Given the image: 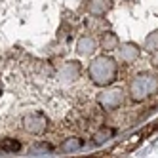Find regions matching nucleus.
Here are the masks:
<instances>
[{
	"mask_svg": "<svg viewBox=\"0 0 158 158\" xmlns=\"http://www.w3.org/2000/svg\"><path fill=\"white\" fill-rule=\"evenodd\" d=\"M44 151H50V147L46 143H38V145H35V147H31V149H29V154H40Z\"/></svg>",
	"mask_w": 158,
	"mask_h": 158,
	"instance_id": "nucleus-7",
	"label": "nucleus"
},
{
	"mask_svg": "<svg viewBox=\"0 0 158 158\" xmlns=\"http://www.w3.org/2000/svg\"><path fill=\"white\" fill-rule=\"evenodd\" d=\"M154 88H156V80L152 76H141V78H137V80L133 82L131 92H133L135 99H145L149 94L154 92Z\"/></svg>",
	"mask_w": 158,
	"mask_h": 158,
	"instance_id": "nucleus-2",
	"label": "nucleus"
},
{
	"mask_svg": "<svg viewBox=\"0 0 158 158\" xmlns=\"http://www.w3.org/2000/svg\"><path fill=\"white\" fill-rule=\"evenodd\" d=\"M95 50V42L92 38H82L80 42H78V52L80 53H89Z\"/></svg>",
	"mask_w": 158,
	"mask_h": 158,
	"instance_id": "nucleus-5",
	"label": "nucleus"
},
{
	"mask_svg": "<svg viewBox=\"0 0 158 158\" xmlns=\"http://www.w3.org/2000/svg\"><path fill=\"white\" fill-rule=\"evenodd\" d=\"M19 149H21V143L12 139V137H8L0 143V151H4V152H17Z\"/></svg>",
	"mask_w": 158,
	"mask_h": 158,
	"instance_id": "nucleus-4",
	"label": "nucleus"
},
{
	"mask_svg": "<svg viewBox=\"0 0 158 158\" xmlns=\"http://www.w3.org/2000/svg\"><path fill=\"white\" fill-rule=\"evenodd\" d=\"M23 126H25V130L29 133L38 135V133H42L44 130H46V118H44L42 112H31V114L25 116Z\"/></svg>",
	"mask_w": 158,
	"mask_h": 158,
	"instance_id": "nucleus-3",
	"label": "nucleus"
},
{
	"mask_svg": "<svg viewBox=\"0 0 158 158\" xmlns=\"http://www.w3.org/2000/svg\"><path fill=\"white\" fill-rule=\"evenodd\" d=\"M120 103V92H109V95L103 99V105L107 107H116Z\"/></svg>",
	"mask_w": 158,
	"mask_h": 158,
	"instance_id": "nucleus-6",
	"label": "nucleus"
},
{
	"mask_svg": "<svg viewBox=\"0 0 158 158\" xmlns=\"http://www.w3.org/2000/svg\"><path fill=\"white\" fill-rule=\"evenodd\" d=\"M89 74H92L95 84H109V82L114 80V76H116V65L112 59L99 57L89 67Z\"/></svg>",
	"mask_w": 158,
	"mask_h": 158,
	"instance_id": "nucleus-1",
	"label": "nucleus"
}]
</instances>
